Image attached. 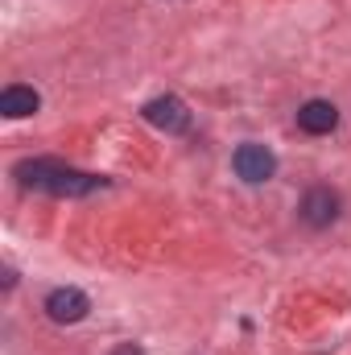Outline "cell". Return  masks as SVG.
Returning <instances> with one entry per match:
<instances>
[{
    "instance_id": "obj_1",
    "label": "cell",
    "mask_w": 351,
    "mask_h": 355,
    "mask_svg": "<svg viewBox=\"0 0 351 355\" xmlns=\"http://www.w3.org/2000/svg\"><path fill=\"white\" fill-rule=\"evenodd\" d=\"M25 186H37V190H50V194H91L99 186V178L79 174V170H67L58 162H29L17 170Z\"/></svg>"
},
{
    "instance_id": "obj_4",
    "label": "cell",
    "mask_w": 351,
    "mask_h": 355,
    "mask_svg": "<svg viewBox=\"0 0 351 355\" xmlns=\"http://www.w3.org/2000/svg\"><path fill=\"white\" fill-rule=\"evenodd\" d=\"M145 120L157 124V128H166V132H182L190 124V112H186V103L178 95H162V99L145 103Z\"/></svg>"
},
{
    "instance_id": "obj_6",
    "label": "cell",
    "mask_w": 351,
    "mask_h": 355,
    "mask_svg": "<svg viewBox=\"0 0 351 355\" xmlns=\"http://www.w3.org/2000/svg\"><path fill=\"white\" fill-rule=\"evenodd\" d=\"M335 124H339V107L327 99H310L298 107V128L310 137H327V132H335Z\"/></svg>"
},
{
    "instance_id": "obj_3",
    "label": "cell",
    "mask_w": 351,
    "mask_h": 355,
    "mask_svg": "<svg viewBox=\"0 0 351 355\" xmlns=\"http://www.w3.org/2000/svg\"><path fill=\"white\" fill-rule=\"evenodd\" d=\"M87 293L83 289H54L50 297H46V314L54 318V322H62V327H71V322H79L83 314H87Z\"/></svg>"
},
{
    "instance_id": "obj_8",
    "label": "cell",
    "mask_w": 351,
    "mask_h": 355,
    "mask_svg": "<svg viewBox=\"0 0 351 355\" xmlns=\"http://www.w3.org/2000/svg\"><path fill=\"white\" fill-rule=\"evenodd\" d=\"M112 355H145V352H141L137 343H120V347H116V352H112Z\"/></svg>"
},
{
    "instance_id": "obj_5",
    "label": "cell",
    "mask_w": 351,
    "mask_h": 355,
    "mask_svg": "<svg viewBox=\"0 0 351 355\" xmlns=\"http://www.w3.org/2000/svg\"><path fill=\"white\" fill-rule=\"evenodd\" d=\"M273 170H277V157L264 145H240L236 149V174L244 182H268Z\"/></svg>"
},
{
    "instance_id": "obj_7",
    "label": "cell",
    "mask_w": 351,
    "mask_h": 355,
    "mask_svg": "<svg viewBox=\"0 0 351 355\" xmlns=\"http://www.w3.org/2000/svg\"><path fill=\"white\" fill-rule=\"evenodd\" d=\"M37 107H42V99H37V91L33 87L12 83V87L0 91V112H4L8 120H25V116H33Z\"/></svg>"
},
{
    "instance_id": "obj_2",
    "label": "cell",
    "mask_w": 351,
    "mask_h": 355,
    "mask_svg": "<svg viewBox=\"0 0 351 355\" xmlns=\"http://www.w3.org/2000/svg\"><path fill=\"white\" fill-rule=\"evenodd\" d=\"M302 219H306L310 227L335 223V219H339V194H335L331 186H314V190L302 198Z\"/></svg>"
}]
</instances>
